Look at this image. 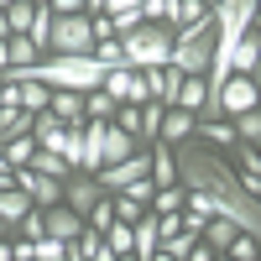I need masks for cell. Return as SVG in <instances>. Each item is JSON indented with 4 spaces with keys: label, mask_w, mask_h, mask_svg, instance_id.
Returning a JSON list of instances; mask_svg holds the SVG:
<instances>
[{
    "label": "cell",
    "mask_w": 261,
    "mask_h": 261,
    "mask_svg": "<svg viewBox=\"0 0 261 261\" xmlns=\"http://www.w3.org/2000/svg\"><path fill=\"white\" fill-rule=\"evenodd\" d=\"M172 162H178V183L209 193L220 220H230L235 230H246V235L261 230V199H256V193H246L241 172L220 157V146H204L199 136H188V141L172 146Z\"/></svg>",
    "instance_id": "obj_1"
},
{
    "label": "cell",
    "mask_w": 261,
    "mask_h": 261,
    "mask_svg": "<svg viewBox=\"0 0 261 261\" xmlns=\"http://www.w3.org/2000/svg\"><path fill=\"white\" fill-rule=\"evenodd\" d=\"M32 79H37V84H47V89H73V94H89V89H99L105 63H99V58H89V53H73V58L47 53V58H37V63H32Z\"/></svg>",
    "instance_id": "obj_2"
},
{
    "label": "cell",
    "mask_w": 261,
    "mask_h": 261,
    "mask_svg": "<svg viewBox=\"0 0 261 261\" xmlns=\"http://www.w3.org/2000/svg\"><path fill=\"white\" fill-rule=\"evenodd\" d=\"M120 58H125V68H162V63L172 58V27L141 21L136 32L120 37Z\"/></svg>",
    "instance_id": "obj_3"
},
{
    "label": "cell",
    "mask_w": 261,
    "mask_h": 261,
    "mask_svg": "<svg viewBox=\"0 0 261 261\" xmlns=\"http://www.w3.org/2000/svg\"><path fill=\"white\" fill-rule=\"evenodd\" d=\"M214 58V16L199 21V27H172V68L178 73H209Z\"/></svg>",
    "instance_id": "obj_4"
},
{
    "label": "cell",
    "mask_w": 261,
    "mask_h": 261,
    "mask_svg": "<svg viewBox=\"0 0 261 261\" xmlns=\"http://www.w3.org/2000/svg\"><path fill=\"white\" fill-rule=\"evenodd\" d=\"M47 53H58V58H73V53H94V32H89V16H84V11H73V16H58V11H53Z\"/></svg>",
    "instance_id": "obj_5"
},
{
    "label": "cell",
    "mask_w": 261,
    "mask_h": 261,
    "mask_svg": "<svg viewBox=\"0 0 261 261\" xmlns=\"http://www.w3.org/2000/svg\"><path fill=\"white\" fill-rule=\"evenodd\" d=\"M99 89L110 94L115 105H146V99H151V94H146V84H141V73H136V68H125V63H115V68H105Z\"/></svg>",
    "instance_id": "obj_6"
},
{
    "label": "cell",
    "mask_w": 261,
    "mask_h": 261,
    "mask_svg": "<svg viewBox=\"0 0 261 261\" xmlns=\"http://www.w3.org/2000/svg\"><path fill=\"white\" fill-rule=\"evenodd\" d=\"M220 120H235L241 110H256V79H246V73H230L225 84H220Z\"/></svg>",
    "instance_id": "obj_7"
},
{
    "label": "cell",
    "mask_w": 261,
    "mask_h": 261,
    "mask_svg": "<svg viewBox=\"0 0 261 261\" xmlns=\"http://www.w3.org/2000/svg\"><path fill=\"white\" fill-rule=\"evenodd\" d=\"M16 188L27 193V199H32L37 209H53V204H63V183H58V178H42V172H32V167H16Z\"/></svg>",
    "instance_id": "obj_8"
},
{
    "label": "cell",
    "mask_w": 261,
    "mask_h": 261,
    "mask_svg": "<svg viewBox=\"0 0 261 261\" xmlns=\"http://www.w3.org/2000/svg\"><path fill=\"white\" fill-rule=\"evenodd\" d=\"M105 199V188L89 178V172H68V178H63V204L68 209H79V214H89L94 204Z\"/></svg>",
    "instance_id": "obj_9"
},
{
    "label": "cell",
    "mask_w": 261,
    "mask_h": 261,
    "mask_svg": "<svg viewBox=\"0 0 261 261\" xmlns=\"http://www.w3.org/2000/svg\"><path fill=\"white\" fill-rule=\"evenodd\" d=\"M42 230H47L53 241L73 246V241H79V230H84V214L68 209V204H53V209H42Z\"/></svg>",
    "instance_id": "obj_10"
},
{
    "label": "cell",
    "mask_w": 261,
    "mask_h": 261,
    "mask_svg": "<svg viewBox=\"0 0 261 261\" xmlns=\"http://www.w3.org/2000/svg\"><path fill=\"white\" fill-rule=\"evenodd\" d=\"M32 141H37L42 151H58V157H63V141H68V120H58L53 110H37V115H32Z\"/></svg>",
    "instance_id": "obj_11"
},
{
    "label": "cell",
    "mask_w": 261,
    "mask_h": 261,
    "mask_svg": "<svg viewBox=\"0 0 261 261\" xmlns=\"http://www.w3.org/2000/svg\"><path fill=\"white\" fill-rule=\"evenodd\" d=\"M193 125H199V115H193V110L167 105V110H162V125H157V141H162V146H178V141L193 136Z\"/></svg>",
    "instance_id": "obj_12"
},
{
    "label": "cell",
    "mask_w": 261,
    "mask_h": 261,
    "mask_svg": "<svg viewBox=\"0 0 261 261\" xmlns=\"http://www.w3.org/2000/svg\"><path fill=\"white\" fill-rule=\"evenodd\" d=\"M256 58H261V37H256V27L235 42V53H230V73H246V79H256Z\"/></svg>",
    "instance_id": "obj_13"
},
{
    "label": "cell",
    "mask_w": 261,
    "mask_h": 261,
    "mask_svg": "<svg viewBox=\"0 0 261 261\" xmlns=\"http://www.w3.org/2000/svg\"><path fill=\"white\" fill-rule=\"evenodd\" d=\"M37 204L27 199V193H21V188H0V225H21V220H27V214H32Z\"/></svg>",
    "instance_id": "obj_14"
},
{
    "label": "cell",
    "mask_w": 261,
    "mask_h": 261,
    "mask_svg": "<svg viewBox=\"0 0 261 261\" xmlns=\"http://www.w3.org/2000/svg\"><path fill=\"white\" fill-rule=\"evenodd\" d=\"M146 151H151V172H146V178L157 183V188H167V183H178V162H172V146H162V141H151Z\"/></svg>",
    "instance_id": "obj_15"
},
{
    "label": "cell",
    "mask_w": 261,
    "mask_h": 261,
    "mask_svg": "<svg viewBox=\"0 0 261 261\" xmlns=\"http://www.w3.org/2000/svg\"><path fill=\"white\" fill-rule=\"evenodd\" d=\"M130 151H136V136H130V130H120V125H105V162H99V167L125 162Z\"/></svg>",
    "instance_id": "obj_16"
},
{
    "label": "cell",
    "mask_w": 261,
    "mask_h": 261,
    "mask_svg": "<svg viewBox=\"0 0 261 261\" xmlns=\"http://www.w3.org/2000/svg\"><path fill=\"white\" fill-rule=\"evenodd\" d=\"M47 110H53L58 120H68V125H79V120H84V94H73V89H53V99H47Z\"/></svg>",
    "instance_id": "obj_17"
},
{
    "label": "cell",
    "mask_w": 261,
    "mask_h": 261,
    "mask_svg": "<svg viewBox=\"0 0 261 261\" xmlns=\"http://www.w3.org/2000/svg\"><path fill=\"white\" fill-rule=\"evenodd\" d=\"M235 235H241V230H235L230 220H220V214H214V220H204V230H199V241H204V246H209L214 256H220V251H225V246L235 241Z\"/></svg>",
    "instance_id": "obj_18"
},
{
    "label": "cell",
    "mask_w": 261,
    "mask_h": 261,
    "mask_svg": "<svg viewBox=\"0 0 261 261\" xmlns=\"http://www.w3.org/2000/svg\"><path fill=\"white\" fill-rule=\"evenodd\" d=\"M193 136H199L204 146H235V125H230V120H199V125H193Z\"/></svg>",
    "instance_id": "obj_19"
},
{
    "label": "cell",
    "mask_w": 261,
    "mask_h": 261,
    "mask_svg": "<svg viewBox=\"0 0 261 261\" xmlns=\"http://www.w3.org/2000/svg\"><path fill=\"white\" fill-rule=\"evenodd\" d=\"M32 130V115L21 110V105H0V141H11V136H27Z\"/></svg>",
    "instance_id": "obj_20"
},
{
    "label": "cell",
    "mask_w": 261,
    "mask_h": 261,
    "mask_svg": "<svg viewBox=\"0 0 261 261\" xmlns=\"http://www.w3.org/2000/svg\"><path fill=\"white\" fill-rule=\"evenodd\" d=\"M27 167H32V172H42V178H58V183H63V178H68V172H73L68 162L58 157V151H42V146L32 151V162H27Z\"/></svg>",
    "instance_id": "obj_21"
},
{
    "label": "cell",
    "mask_w": 261,
    "mask_h": 261,
    "mask_svg": "<svg viewBox=\"0 0 261 261\" xmlns=\"http://www.w3.org/2000/svg\"><path fill=\"white\" fill-rule=\"evenodd\" d=\"M6 53H11V68H32L37 58H47L32 37H6Z\"/></svg>",
    "instance_id": "obj_22"
},
{
    "label": "cell",
    "mask_w": 261,
    "mask_h": 261,
    "mask_svg": "<svg viewBox=\"0 0 261 261\" xmlns=\"http://www.w3.org/2000/svg\"><path fill=\"white\" fill-rule=\"evenodd\" d=\"M32 151H37L32 130H27V136H11V141H0V157H6L11 167H27V162H32Z\"/></svg>",
    "instance_id": "obj_23"
},
{
    "label": "cell",
    "mask_w": 261,
    "mask_h": 261,
    "mask_svg": "<svg viewBox=\"0 0 261 261\" xmlns=\"http://www.w3.org/2000/svg\"><path fill=\"white\" fill-rule=\"evenodd\" d=\"M214 11H204L199 0H172V27H199V21H209Z\"/></svg>",
    "instance_id": "obj_24"
},
{
    "label": "cell",
    "mask_w": 261,
    "mask_h": 261,
    "mask_svg": "<svg viewBox=\"0 0 261 261\" xmlns=\"http://www.w3.org/2000/svg\"><path fill=\"white\" fill-rule=\"evenodd\" d=\"M183 209V183H167L151 193V214H178Z\"/></svg>",
    "instance_id": "obj_25"
},
{
    "label": "cell",
    "mask_w": 261,
    "mask_h": 261,
    "mask_svg": "<svg viewBox=\"0 0 261 261\" xmlns=\"http://www.w3.org/2000/svg\"><path fill=\"white\" fill-rule=\"evenodd\" d=\"M32 0H16V6H6V27H11V37H27L32 32Z\"/></svg>",
    "instance_id": "obj_26"
},
{
    "label": "cell",
    "mask_w": 261,
    "mask_h": 261,
    "mask_svg": "<svg viewBox=\"0 0 261 261\" xmlns=\"http://www.w3.org/2000/svg\"><path fill=\"white\" fill-rule=\"evenodd\" d=\"M230 125H235V141H251V146L261 141V110H241Z\"/></svg>",
    "instance_id": "obj_27"
},
{
    "label": "cell",
    "mask_w": 261,
    "mask_h": 261,
    "mask_svg": "<svg viewBox=\"0 0 261 261\" xmlns=\"http://www.w3.org/2000/svg\"><path fill=\"white\" fill-rule=\"evenodd\" d=\"M84 115H89V120H110L115 115V99L105 89H89V94H84Z\"/></svg>",
    "instance_id": "obj_28"
},
{
    "label": "cell",
    "mask_w": 261,
    "mask_h": 261,
    "mask_svg": "<svg viewBox=\"0 0 261 261\" xmlns=\"http://www.w3.org/2000/svg\"><path fill=\"white\" fill-rule=\"evenodd\" d=\"M84 225H89V230H99V235L115 225V204H110V193H105V199H99V204H94L89 214H84Z\"/></svg>",
    "instance_id": "obj_29"
},
{
    "label": "cell",
    "mask_w": 261,
    "mask_h": 261,
    "mask_svg": "<svg viewBox=\"0 0 261 261\" xmlns=\"http://www.w3.org/2000/svg\"><path fill=\"white\" fill-rule=\"evenodd\" d=\"M110 204H115V220H120V225H136L141 214H146V204H136L130 193H110Z\"/></svg>",
    "instance_id": "obj_30"
},
{
    "label": "cell",
    "mask_w": 261,
    "mask_h": 261,
    "mask_svg": "<svg viewBox=\"0 0 261 261\" xmlns=\"http://www.w3.org/2000/svg\"><path fill=\"white\" fill-rule=\"evenodd\" d=\"M220 256H230V261H256V235H246V230H241V235H235V241H230Z\"/></svg>",
    "instance_id": "obj_31"
},
{
    "label": "cell",
    "mask_w": 261,
    "mask_h": 261,
    "mask_svg": "<svg viewBox=\"0 0 261 261\" xmlns=\"http://www.w3.org/2000/svg\"><path fill=\"white\" fill-rule=\"evenodd\" d=\"M141 21H157V27H172V0H141Z\"/></svg>",
    "instance_id": "obj_32"
},
{
    "label": "cell",
    "mask_w": 261,
    "mask_h": 261,
    "mask_svg": "<svg viewBox=\"0 0 261 261\" xmlns=\"http://www.w3.org/2000/svg\"><path fill=\"white\" fill-rule=\"evenodd\" d=\"M105 246H110L115 256H130V225H120V220H115L110 230H105Z\"/></svg>",
    "instance_id": "obj_33"
},
{
    "label": "cell",
    "mask_w": 261,
    "mask_h": 261,
    "mask_svg": "<svg viewBox=\"0 0 261 261\" xmlns=\"http://www.w3.org/2000/svg\"><path fill=\"white\" fill-rule=\"evenodd\" d=\"M193 241H199V235H188V230H178V235H167V241H157V246H162L167 256H178V261H183V256L193 251Z\"/></svg>",
    "instance_id": "obj_34"
},
{
    "label": "cell",
    "mask_w": 261,
    "mask_h": 261,
    "mask_svg": "<svg viewBox=\"0 0 261 261\" xmlns=\"http://www.w3.org/2000/svg\"><path fill=\"white\" fill-rule=\"evenodd\" d=\"M110 27H115V37L136 32V27H141V6H130V11H115V16H110Z\"/></svg>",
    "instance_id": "obj_35"
},
{
    "label": "cell",
    "mask_w": 261,
    "mask_h": 261,
    "mask_svg": "<svg viewBox=\"0 0 261 261\" xmlns=\"http://www.w3.org/2000/svg\"><path fill=\"white\" fill-rule=\"evenodd\" d=\"M16 235H21V241H42V235H47V230H42V209H32L27 220L16 225Z\"/></svg>",
    "instance_id": "obj_36"
},
{
    "label": "cell",
    "mask_w": 261,
    "mask_h": 261,
    "mask_svg": "<svg viewBox=\"0 0 261 261\" xmlns=\"http://www.w3.org/2000/svg\"><path fill=\"white\" fill-rule=\"evenodd\" d=\"M183 230V209L178 214H157V241H167V235H178Z\"/></svg>",
    "instance_id": "obj_37"
},
{
    "label": "cell",
    "mask_w": 261,
    "mask_h": 261,
    "mask_svg": "<svg viewBox=\"0 0 261 261\" xmlns=\"http://www.w3.org/2000/svg\"><path fill=\"white\" fill-rule=\"evenodd\" d=\"M47 6H53L58 16H73V11H84V0H47Z\"/></svg>",
    "instance_id": "obj_38"
},
{
    "label": "cell",
    "mask_w": 261,
    "mask_h": 261,
    "mask_svg": "<svg viewBox=\"0 0 261 261\" xmlns=\"http://www.w3.org/2000/svg\"><path fill=\"white\" fill-rule=\"evenodd\" d=\"M183 261H214V251H209V246H204V241H193V251H188V256H183Z\"/></svg>",
    "instance_id": "obj_39"
},
{
    "label": "cell",
    "mask_w": 261,
    "mask_h": 261,
    "mask_svg": "<svg viewBox=\"0 0 261 261\" xmlns=\"http://www.w3.org/2000/svg\"><path fill=\"white\" fill-rule=\"evenodd\" d=\"M110 11V0H84V16H105Z\"/></svg>",
    "instance_id": "obj_40"
},
{
    "label": "cell",
    "mask_w": 261,
    "mask_h": 261,
    "mask_svg": "<svg viewBox=\"0 0 261 261\" xmlns=\"http://www.w3.org/2000/svg\"><path fill=\"white\" fill-rule=\"evenodd\" d=\"M0 261H16V235H6V241H0Z\"/></svg>",
    "instance_id": "obj_41"
},
{
    "label": "cell",
    "mask_w": 261,
    "mask_h": 261,
    "mask_svg": "<svg viewBox=\"0 0 261 261\" xmlns=\"http://www.w3.org/2000/svg\"><path fill=\"white\" fill-rule=\"evenodd\" d=\"M130 6H141V0H110V11H105V16H115V11H130Z\"/></svg>",
    "instance_id": "obj_42"
},
{
    "label": "cell",
    "mask_w": 261,
    "mask_h": 261,
    "mask_svg": "<svg viewBox=\"0 0 261 261\" xmlns=\"http://www.w3.org/2000/svg\"><path fill=\"white\" fill-rule=\"evenodd\" d=\"M141 261H178V256H167V251H162V246H157V251H146V256H141Z\"/></svg>",
    "instance_id": "obj_43"
},
{
    "label": "cell",
    "mask_w": 261,
    "mask_h": 261,
    "mask_svg": "<svg viewBox=\"0 0 261 261\" xmlns=\"http://www.w3.org/2000/svg\"><path fill=\"white\" fill-rule=\"evenodd\" d=\"M89 261H115V251H110V246H99V251H94Z\"/></svg>",
    "instance_id": "obj_44"
},
{
    "label": "cell",
    "mask_w": 261,
    "mask_h": 261,
    "mask_svg": "<svg viewBox=\"0 0 261 261\" xmlns=\"http://www.w3.org/2000/svg\"><path fill=\"white\" fill-rule=\"evenodd\" d=\"M11 68V53H6V42H0V73H6Z\"/></svg>",
    "instance_id": "obj_45"
},
{
    "label": "cell",
    "mask_w": 261,
    "mask_h": 261,
    "mask_svg": "<svg viewBox=\"0 0 261 261\" xmlns=\"http://www.w3.org/2000/svg\"><path fill=\"white\" fill-rule=\"evenodd\" d=\"M11 37V27H6V11H0V42H6Z\"/></svg>",
    "instance_id": "obj_46"
},
{
    "label": "cell",
    "mask_w": 261,
    "mask_h": 261,
    "mask_svg": "<svg viewBox=\"0 0 261 261\" xmlns=\"http://www.w3.org/2000/svg\"><path fill=\"white\" fill-rule=\"evenodd\" d=\"M6 235H11V225H0V241H6Z\"/></svg>",
    "instance_id": "obj_47"
},
{
    "label": "cell",
    "mask_w": 261,
    "mask_h": 261,
    "mask_svg": "<svg viewBox=\"0 0 261 261\" xmlns=\"http://www.w3.org/2000/svg\"><path fill=\"white\" fill-rule=\"evenodd\" d=\"M6 6H16V0H0V11H6Z\"/></svg>",
    "instance_id": "obj_48"
},
{
    "label": "cell",
    "mask_w": 261,
    "mask_h": 261,
    "mask_svg": "<svg viewBox=\"0 0 261 261\" xmlns=\"http://www.w3.org/2000/svg\"><path fill=\"white\" fill-rule=\"evenodd\" d=\"M115 261H136V256H115Z\"/></svg>",
    "instance_id": "obj_49"
},
{
    "label": "cell",
    "mask_w": 261,
    "mask_h": 261,
    "mask_svg": "<svg viewBox=\"0 0 261 261\" xmlns=\"http://www.w3.org/2000/svg\"><path fill=\"white\" fill-rule=\"evenodd\" d=\"M32 6H47V0H32Z\"/></svg>",
    "instance_id": "obj_50"
},
{
    "label": "cell",
    "mask_w": 261,
    "mask_h": 261,
    "mask_svg": "<svg viewBox=\"0 0 261 261\" xmlns=\"http://www.w3.org/2000/svg\"><path fill=\"white\" fill-rule=\"evenodd\" d=\"M214 261H230V256H214Z\"/></svg>",
    "instance_id": "obj_51"
}]
</instances>
